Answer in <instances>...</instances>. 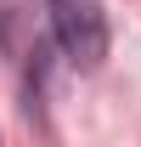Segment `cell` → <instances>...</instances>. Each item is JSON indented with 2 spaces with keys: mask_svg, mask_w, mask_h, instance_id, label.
Masks as SVG:
<instances>
[{
  "mask_svg": "<svg viewBox=\"0 0 141 147\" xmlns=\"http://www.w3.org/2000/svg\"><path fill=\"white\" fill-rule=\"evenodd\" d=\"M51 34L73 68H102L107 40H113L102 0H51Z\"/></svg>",
  "mask_w": 141,
  "mask_h": 147,
  "instance_id": "1",
  "label": "cell"
}]
</instances>
